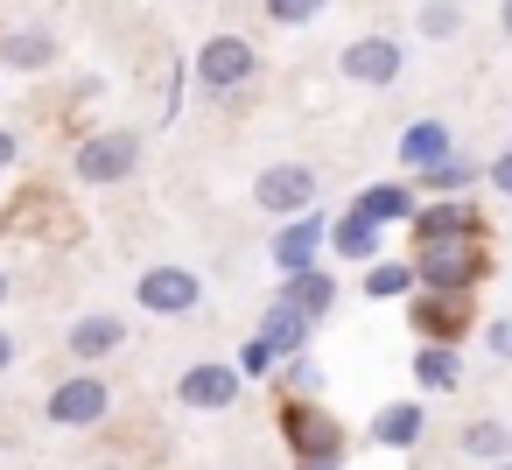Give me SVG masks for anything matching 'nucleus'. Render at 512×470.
<instances>
[{
    "label": "nucleus",
    "instance_id": "1",
    "mask_svg": "<svg viewBox=\"0 0 512 470\" xmlns=\"http://www.w3.org/2000/svg\"><path fill=\"white\" fill-rule=\"evenodd\" d=\"M106 414H113V386H106L99 372H71V379H57L50 400H43V421H50V428H99Z\"/></svg>",
    "mask_w": 512,
    "mask_h": 470
},
{
    "label": "nucleus",
    "instance_id": "2",
    "mask_svg": "<svg viewBox=\"0 0 512 470\" xmlns=\"http://www.w3.org/2000/svg\"><path fill=\"white\" fill-rule=\"evenodd\" d=\"M281 428H288V449H295L302 470H337V463H344V428H337L323 407L295 400V407L281 414Z\"/></svg>",
    "mask_w": 512,
    "mask_h": 470
},
{
    "label": "nucleus",
    "instance_id": "3",
    "mask_svg": "<svg viewBox=\"0 0 512 470\" xmlns=\"http://www.w3.org/2000/svg\"><path fill=\"white\" fill-rule=\"evenodd\" d=\"M71 169H78L85 183H127V176L141 169V134H127V127L85 134V141H78V155H71Z\"/></svg>",
    "mask_w": 512,
    "mask_h": 470
},
{
    "label": "nucleus",
    "instance_id": "4",
    "mask_svg": "<svg viewBox=\"0 0 512 470\" xmlns=\"http://www.w3.org/2000/svg\"><path fill=\"white\" fill-rule=\"evenodd\" d=\"M253 78H260V50L246 36H211L197 50V85L204 92H246Z\"/></svg>",
    "mask_w": 512,
    "mask_h": 470
},
{
    "label": "nucleus",
    "instance_id": "5",
    "mask_svg": "<svg viewBox=\"0 0 512 470\" xmlns=\"http://www.w3.org/2000/svg\"><path fill=\"white\" fill-rule=\"evenodd\" d=\"M421 281L428 288H449V295H470V281H477V246H470V232H456V239H421Z\"/></svg>",
    "mask_w": 512,
    "mask_h": 470
},
{
    "label": "nucleus",
    "instance_id": "6",
    "mask_svg": "<svg viewBox=\"0 0 512 470\" xmlns=\"http://www.w3.org/2000/svg\"><path fill=\"white\" fill-rule=\"evenodd\" d=\"M239 386H246L239 365L204 358V365H183V372H176V407H190V414H218V407L239 400Z\"/></svg>",
    "mask_w": 512,
    "mask_h": 470
},
{
    "label": "nucleus",
    "instance_id": "7",
    "mask_svg": "<svg viewBox=\"0 0 512 470\" xmlns=\"http://www.w3.org/2000/svg\"><path fill=\"white\" fill-rule=\"evenodd\" d=\"M400 64H407V50H400L393 36H358V43H344V57H337V71H344L351 85H372V92L400 85Z\"/></svg>",
    "mask_w": 512,
    "mask_h": 470
},
{
    "label": "nucleus",
    "instance_id": "8",
    "mask_svg": "<svg viewBox=\"0 0 512 470\" xmlns=\"http://www.w3.org/2000/svg\"><path fill=\"white\" fill-rule=\"evenodd\" d=\"M253 204H260V211H274V218L316 211V169H302V162H274V169H260Z\"/></svg>",
    "mask_w": 512,
    "mask_h": 470
},
{
    "label": "nucleus",
    "instance_id": "9",
    "mask_svg": "<svg viewBox=\"0 0 512 470\" xmlns=\"http://www.w3.org/2000/svg\"><path fill=\"white\" fill-rule=\"evenodd\" d=\"M134 302L148 316H190V309H204V281L190 267H148L141 288H134Z\"/></svg>",
    "mask_w": 512,
    "mask_h": 470
},
{
    "label": "nucleus",
    "instance_id": "10",
    "mask_svg": "<svg viewBox=\"0 0 512 470\" xmlns=\"http://www.w3.org/2000/svg\"><path fill=\"white\" fill-rule=\"evenodd\" d=\"M323 239H330V218L323 211H295L281 232H274V274H302V267H316V253H323Z\"/></svg>",
    "mask_w": 512,
    "mask_h": 470
},
{
    "label": "nucleus",
    "instance_id": "11",
    "mask_svg": "<svg viewBox=\"0 0 512 470\" xmlns=\"http://www.w3.org/2000/svg\"><path fill=\"white\" fill-rule=\"evenodd\" d=\"M120 344H127V316H113V309H85V316L64 330V351H71L78 365H106Z\"/></svg>",
    "mask_w": 512,
    "mask_h": 470
},
{
    "label": "nucleus",
    "instance_id": "12",
    "mask_svg": "<svg viewBox=\"0 0 512 470\" xmlns=\"http://www.w3.org/2000/svg\"><path fill=\"white\" fill-rule=\"evenodd\" d=\"M309 330H316V316H309V309H295V302H281V295H274V302H267V316H260V337L274 344V358H295V351L309 344Z\"/></svg>",
    "mask_w": 512,
    "mask_h": 470
},
{
    "label": "nucleus",
    "instance_id": "13",
    "mask_svg": "<svg viewBox=\"0 0 512 470\" xmlns=\"http://www.w3.org/2000/svg\"><path fill=\"white\" fill-rule=\"evenodd\" d=\"M281 302H295V309H309L316 323L337 309V281L323 274V267H302V274H281V288H274Z\"/></svg>",
    "mask_w": 512,
    "mask_h": 470
},
{
    "label": "nucleus",
    "instance_id": "14",
    "mask_svg": "<svg viewBox=\"0 0 512 470\" xmlns=\"http://www.w3.org/2000/svg\"><path fill=\"white\" fill-rule=\"evenodd\" d=\"M421 428H428L421 400H393V407H379V414H372V442H386V449H414V442H421Z\"/></svg>",
    "mask_w": 512,
    "mask_h": 470
},
{
    "label": "nucleus",
    "instance_id": "15",
    "mask_svg": "<svg viewBox=\"0 0 512 470\" xmlns=\"http://www.w3.org/2000/svg\"><path fill=\"white\" fill-rule=\"evenodd\" d=\"M0 64H8V71H50V64H57V36H50V29L0 36Z\"/></svg>",
    "mask_w": 512,
    "mask_h": 470
},
{
    "label": "nucleus",
    "instance_id": "16",
    "mask_svg": "<svg viewBox=\"0 0 512 470\" xmlns=\"http://www.w3.org/2000/svg\"><path fill=\"white\" fill-rule=\"evenodd\" d=\"M379 239H386V225L365 218V211H344V218L330 225V246H337L344 260H379Z\"/></svg>",
    "mask_w": 512,
    "mask_h": 470
},
{
    "label": "nucleus",
    "instance_id": "17",
    "mask_svg": "<svg viewBox=\"0 0 512 470\" xmlns=\"http://www.w3.org/2000/svg\"><path fill=\"white\" fill-rule=\"evenodd\" d=\"M414 379H421V393H449V386L463 379V358L449 351V337H442V344H421V351H414Z\"/></svg>",
    "mask_w": 512,
    "mask_h": 470
},
{
    "label": "nucleus",
    "instance_id": "18",
    "mask_svg": "<svg viewBox=\"0 0 512 470\" xmlns=\"http://www.w3.org/2000/svg\"><path fill=\"white\" fill-rule=\"evenodd\" d=\"M456 442H463V456H477V463H505V456H512V428H505L498 414H477Z\"/></svg>",
    "mask_w": 512,
    "mask_h": 470
},
{
    "label": "nucleus",
    "instance_id": "19",
    "mask_svg": "<svg viewBox=\"0 0 512 470\" xmlns=\"http://www.w3.org/2000/svg\"><path fill=\"white\" fill-rule=\"evenodd\" d=\"M449 155V127L442 120H414L407 134H400V162L407 169H428V162H442Z\"/></svg>",
    "mask_w": 512,
    "mask_h": 470
},
{
    "label": "nucleus",
    "instance_id": "20",
    "mask_svg": "<svg viewBox=\"0 0 512 470\" xmlns=\"http://www.w3.org/2000/svg\"><path fill=\"white\" fill-rule=\"evenodd\" d=\"M351 211H365V218H379V225H400V218H414V190H407V183H372V190H358Z\"/></svg>",
    "mask_w": 512,
    "mask_h": 470
},
{
    "label": "nucleus",
    "instance_id": "21",
    "mask_svg": "<svg viewBox=\"0 0 512 470\" xmlns=\"http://www.w3.org/2000/svg\"><path fill=\"white\" fill-rule=\"evenodd\" d=\"M414 281H421L414 260H365V295H372V302H393V295H407Z\"/></svg>",
    "mask_w": 512,
    "mask_h": 470
},
{
    "label": "nucleus",
    "instance_id": "22",
    "mask_svg": "<svg viewBox=\"0 0 512 470\" xmlns=\"http://www.w3.org/2000/svg\"><path fill=\"white\" fill-rule=\"evenodd\" d=\"M463 302H470V295H449V288H428V295L414 302V323H421V330H435V337H449V330L463 323Z\"/></svg>",
    "mask_w": 512,
    "mask_h": 470
},
{
    "label": "nucleus",
    "instance_id": "23",
    "mask_svg": "<svg viewBox=\"0 0 512 470\" xmlns=\"http://www.w3.org/2000/svg\"><path fill=\"white\" fill-rule=\"evenodd\" d=\"M414 232H421V239H456V232H477V225H470V211H463L456 197H442V204L414 211Z\"/></svg>",
    "mask_w": 512,
    "mask_h": 470
},
{
    "label": "nucleus",
    "instance_id": "24",
    "mask_svg": "<svg viewBox=\"0 0 512 470\" xmlns=\"http://www.w3.org/2000/svg\"><path fill=\"white\" fill-rule=\"evenodd\" d=\"M477 176H484V169H470V162L442 155V162H428V169H421V190H435V197H463Z\"/></svg>",
    "mask_w": 512,
    "mask_h": 470
},
{
    "label": "nucleus",
    "instance_id": "25",
    "mask_svg": "<svg viewBox=\"0 0 512 470\" xmlns=\"http://www.w3.org/2000/svg\"><path fill=\"white\" fill-rule=\"evenodd\" d=\"M323 8H330V0H267L260 15H267L274 29H309V22H316Z\"/></svg>",
    "mask_w": 512,
    "mask_h": 470
},
{
    "label": "nucleus",
    "instance_id": "26",
    "mask_svg": "<svg viewBox=\"0 0 512 470\" xmlns=\"http://www.w3.org/2000/svg\"><path fill=\"white\" fill-rule=\"evenodd\" d=\"M414 22H421V36H435V43H442V36H456V29H463V8H456V0H428Z\"/></svg>",
    "mask_w": 512,
    "mask_h": 470
},
{
    "label": "nucleus",
    "instance_id": "27",
    "mask_svg": "<svg viewBox=\"0 0 512 470\" xmlns=\"http://www.w3.org/2000/svg\"><path fill=\"white\" fill-rule=\"evenodd\" d=\"M484 351H491L498 365H512V316H491V323H484Z\"/></svg>",
    "mask_w": 512,
    "mask_h": 470
},
{
    "label": "nucleus",
    "instance_id": "28",
    "mask_svg": "<svg viewBox=\"0 0 512 470\" xmlns=\"http://www.w3.org/2000/svg\"><path fill=\"white\" fill-rule=\"evenodd\" d=\"M267 365H274V344H267V337H253V344L239 351V372H246V379H260Z\"/></svg>",
    "mask_w": 512,
    "mask_h": 470
},
{
    "label": "nucleus",
    "instance_id": "29",
    "mask_svg": "<svg viewBox=\"0 0 512 470\" xmlns=\"http://www.w3.org/2000/svg\"><path fill=\"white\" fill-rule=\"evenodd\" d=\"M484 183H491V190H498V197H512V148H505V155H498V162H491V169H484Z\"/></svg>",
    "mask_w": 512,
    "mask_h": 470
},
{
    "label": "nucleus",
    "instance_id": "30",
    "mask_svg": "<svg viewBox=\"0 0 512 470\" xmlns=\"http://www.w3.org/2000/svg\"><path fill=\"white\" fill-rule=\"evenodd\" d=\"M288 386H302V393H309V386H316V365H309V358H302V351H295V365H288Z\"/></svg>",
    "mask_w": 512,
    "mask_h": 470
},
{
    "label": "nucleus",
    "instance_id": "31",
    "mask_svg": "<svg viewBox=\"0 0 512 470\" xmlns=\"http://www.w3.org/2000/svg\"><path fill=\"white\" fill-rule=\"evenodd\" d=\"M15 155H22V141H15L8 127H0V169H15Z\"/></svg>",
    "mask_w": 512,
    "mask_h": 470
},
{
    "label": "nucleus",
    "instance_id": "32",
    "mask_svg": "<svg viewBox=\"0 0 512 470\" xmlns=\"http://www.w3.org/2000/svg\"><path fill=\"white\" fill-rule=\"evenodd\" d=\"M8 365H15V337H8V330H0V372H8Z\"/></svg>",
    "mask_w": 512,
    "mask_h": 470
},
{
    "label": "nucleus",
    "instance_id": "33",
    "mask_svg": "<svg viewBox=\"0 0 512 470\" xmlns=\"http://www.w3.org/2000/svg\"><path fill=\"white\" fill-rule=\"evenodd\" d=\"M498 29H505V36H512V0H498Z\"/></svg>",
    "mask_w": 512,
    "mask_h": 470
},
{
    "label": "nucleus",
    "instance_id": "34",
    "mask_svg": "<svg viewBox=\"0 0 512 470\" xmlns=\"http://www.w3.org/2000/svg\"><path fill=\"white\" fill-rule=\"evenodd\" d=\"M0 302H8V274H0Z\"/></svg>",
    "mask_w": 512,
    "mask_h": 470
},
{
    "label": "nucleus",
    "instance_id": "35",
    "mask_svg": "<svg viewBox=\"0 0 512 470\" xmlns=\"http://www.w3.org/2000/svg\"><path fill=\"white\" fill-rule=\"evenodd\" d=\"M92 470H120V463H92Z\"/></svg>",
    "mask_w": 512,
    "mask_h": 470
},
{
    "label": "nucleus",
    "instance_id": "36",
    "mask_svg": "<svg viewBox=\"0 0 512 470\" xmlns=\"http://www.w3.org/2000/svg\"><path fill=\"white\" fill-rule=\"evenodd\" d=\"M491 470H512V456H505V463H491Z\"/></svg>",
    "mask_w": 512,
    "mask_h": 470
}]
</instances>
